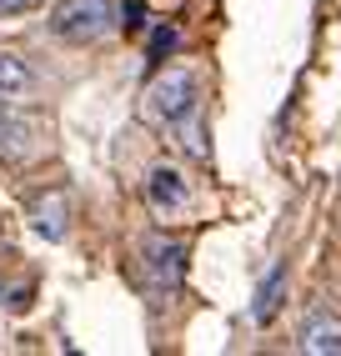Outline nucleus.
<instances>
[{
  "instance_id": "1",
  "label": "nucleus",
  "mask_w": 341,
  "mask_h": 356,
  "mask_svg": "<svg viewBox=\"0 0 341 356\" xmlns=\"http://www.w3.org/2000/svg\"><path fill=\"white\" fill-rule=\"evenodd\" d=\"M201 90H196V76L191 70H161V76L145 86V101H141V115L151 126H181L191 111H196Z\"/></svg>"
},
{
  "instance_id": "2",
  "label": "nucleus",
  "mask_w": 341,
  "mask_h": 356,
  "mask_svg": "<svg viewBox=\"0 0 341 356\" xmlns=\"http://www.w3.org/2000/svg\"><path fill=\"white\" fill-rule=\"evenodd\" d=\"M116 0H61L51 10V35L70 40V45H86V40H101L106 31H116Z\"/></svg>"
},
{
  "instance_id": "3",
  "label": "nucleus",
  "mask_w": 341,
  "mask_h": 356,
  "mask_svg": "<svg viewBox=\"0 0 341 356\" xmlns=\"http://www.w3.org/2000/svg\"><path fill=\"white\" fill-rule=\"evenodd\" d=\"M145 206H151L161 221L186 216L191 211V181L176 171V165H156V171L145 176Z\"/></svg>"
},
{
  "instance_id": "4",
  "label": "nucleus",
  "mask_w": 341,
  "mask_h": 356,
  "mask_svg": "<svg viewBox=\"0 0 341 356\" xmlns=\"http://www.w3.org/2000/svg\"><path fill=\"white\" fill-rule=\"evenodd\" d=\"M141 261H145V276H151L156 286H181V276H186V246L181 241L151 236V241L141 246Z\"/></svg>"
},
{
  "instance_id": "5",
  "label": "nucleus",
  "mask_w": 341,
  "mask_h": 356,
  "mask_svg": "<svg viewBox=\"0 0 341 356\" xmlns=\"http://www.w3.org/2000/svg\"><path fill=\"white\" fill-rule=\"evenodd\" d=\"M296 346H301L306 356H341V321L326 312V306H311V312L301 316Z\"/></svg>"
},
{
  "instance_id": "6",
  "label": "nucleus",
  "mask_w": 341,
  "mask_h": 356,
  "mask_svg": "<svg viewBox=\"0 0 341 356\" xmlns=\"http://www.w3.org/2000/svg\"><path fill=\"white\" fill-rule=\"evenodd\" d=\"M65 221H70L65 191H45V196L31 201V226L45 236V241H61V236H65Z\"/></svg>"
},
{
  "instance_id": "7",
  "label": "nucleus",
  "mask_w": 341,
  "mask_h": 356,
  "mask_svg": "<svg viewBox=\"0 0 341 356\" xmlns=\"http://www.w3.org/2000/svg\"><path fill=\"white\" fill-rule=\"evenodd\" d=\"M281 301H286V261H276V266L266 271L261 291H256V306H251L256 326H271V321L281 316Z\"/></svg>"
},
{
  "instance_id": "8",
  "label": "nucleus",
  "mask_w": 341,
  "mask_h": 356,
  "mask_svg": "<svg viewBox=\"0 0 341 356\" xmlns=\"http://www.w3.org/2000/svg\"><path fill=\"white\" fill-rule=\"evenodd\" d=\"M26 90H31V65L10 51H0V96H26Z\"/></svg>"
},
{
  "instance_id": "9",
  "label": "nucleus",
  "mask_w": 341,
  "mask_h": 356,
  "mask_svg": "<svg viewBox=\"0 0 341 356\" xmlns=\"http://www.w3.org/2000/svg\"><path fill=\"white\" fill-rule=\"evenodd\" d=\"M170 45H176V31L161 26V31L151 35V60H166V56H170Z\"/></svg>"
},
{
  "instance_id": "10",
  "label": "nucleus",
  "mask_w": 341,
  "mask_h": 356,
  "mask_svg": "<svg viewBox=\"0 0 341 356\" xmlns=\"http://www.w3.org/2000/svg\"><path fill=\"white\" fill-rule=\"evenodd\" d=\"M120 15H126V20H120L126 31H141V26H145V6H141V0H131V6L120 10Z\"/></svg>"
},
{
  "instance_id": "11",
  "label": "nucleus",
  "mask_w": 341,
  "mask_h": 356,
  "mask_svg": "<svg viewBox=\"0 0 341 356\" xmlns=\"http://www.w3.org/2000/svg\"><path fill=\"white\" fill-rule=\"evenodd\" d=\"M35 6H40V0H0V15H26Z\"/></svg>"
},
{
  "instance_id": "12",
  "label": "nucleus",
  "mask_w": 341,
  "mask_h": 356,
  "mask_svg": "<svg viewBox=\"0 0 341 356\" xmlns=\"http://www.w3.org/2000/svg\"><path fill=\"white\" fill-rule=\"evenodd\" d=\"M6 136H10V115H6V96H0V146H6Z\"/></svg>"
}]
</instances>
